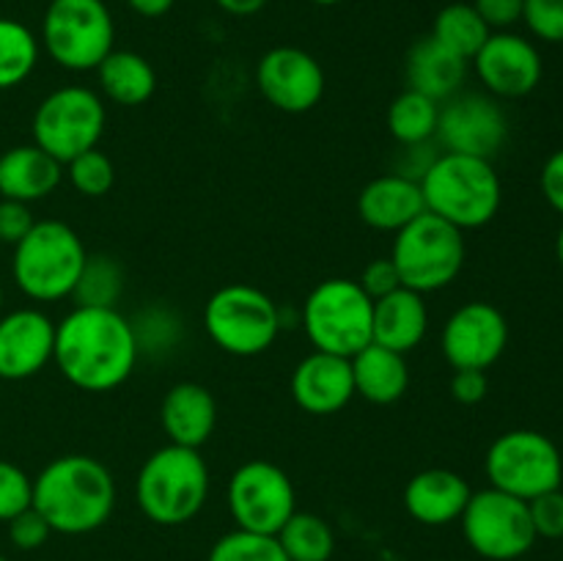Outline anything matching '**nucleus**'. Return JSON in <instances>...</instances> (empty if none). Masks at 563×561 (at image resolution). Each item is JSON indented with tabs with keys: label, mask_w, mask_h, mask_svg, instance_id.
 Masks as SVG:
<instances>
[{
	"label": "nucleus",
	"mask_w": 563,
	"mask_h": 561,
	"mask_svg": "<svg viewBox=\"0 0 563 561\" xmlns=\"http://www.w3.org/2000/svg\"><path fill=\"white\" fill-rule=\"evenodd\" d=\"M311 3H317V6H339L341 0H311Z\"/></svg>",
	"instance_id": "09e8293b"
},
{
	"label": "nucleus",
	"mask_w": 563,
	"mask_h": 561,
	"mask_svg": "<svg viewBox=\"0 0 563 561\" xmlns=\"http://www.w3.org/2000/svg\"><path fill=\"white\" fill-rule=\"evenodd\" d=\"M429 330V308L423 295L399 286L390 295L374 300L372 311V341L388 350L407 352L416 350Z\"/></svg>",
	"instance_id": "5701e85b"
},
{
	"label": "nucleus",
	"mask_w": 563,
	"mask_h": 561,
	"mask_svg": "<svg viewBox=\"0 0 563 561\" xmlns=\"http://www.w3.org/2000/svg\"><path fill=\"white\" fill-rule=\"evenodd\" d=\"M55 322L38 308L0 317V380H31L53 361Z\"/></svg>",
	"instance_id": "a211bd4d"
},
{
	"label": "nucleus",
	"mask_w": 563,
	"mask_h": 561,
	"mask_svg": "<svg viewBox=\"0 0 563 561\" xmlns=\"http://www.w3.org/2000/svg\"><path fill=\"white\" fill-rule=\"evenodd\" d=\"M539 185H542V196L555 212L563 215V148L550 154L542 165V176H539Z\"/></svg>",
	"instance_id": "c03bdc74"
},
{
	"label": "nucleus",
	"mask_w": 563,
	"mask_h": 561,
	"mask_svg": "<svg viewBox=\"0 0 563 561\" xmlns=\"http://www.w3.org/2000/svg\"><path fill=\"white\" fill-rule=\"evenodd\" d=\"M38 64L36 33L20 20L0 16V91L22 86Z\"/></svg>",
	"instance_id": "473e14b6"
},
{
	"label": "nucleus",
	"mask_w": 563,
	"mask_h": 561,
	"mask_svg": "<svg viewBox=\"0 0 563 561\" xmlns=\"http://www.w3.org/2000/svg\"><path fill=\"white\" fill-rule=\"evenodd\" d=\"M427 212L449 220L460 231L493 223L504 204V185L493 160L443 152L421 174Z\"/></svg>",
	"instance_id": "7ed1b4c3"
},
{
	"label": "nucleus",
	"mask_w": 563,
	"mask_h": 561,
	"mask_svg": "<svg viewBox=\"0 0 563 561\" xmlns=\"http://www.w3.org/2000/svg\"><path fill=\"white\" fill-rule=\"evenodd\" d=\"M374 300L357 280L328 278L302 302V330L313 350L352 358L372 344Z\"/></svg>",
	"instance_id": "6e6552de"
},
{
	"label": "nucleus",
	"mask_w": 563,
	"mask_h": 561,
	"mask_svg": "<svg viewBox=\"0 0 563 561\" xmlns=\"http://www.w3.org/2000/svg\"><path fill=\"white\" fill-rule=\"evenodd\" d=\"M434 138L445 152L493 160L509 141V119L489 94H454L440 105Z\"/></svg>",
	"instance_id": "4468645a"
},
{
	"label": "nucleus",
	"mask_w": 563,
	"mask_h": 561,
	"mask_svg": "<svg viewBox=\"0 0 563 561\" xmlns=\"http://www.w3.org/2000/svg\"><path fill=\"white\" fill-rule=\"evenodd\" d=\"M207 561H289V556L280 548L278 537L234 528L212 544Z\"/></svg>",
	"instance_id": "72a5a7b5"
},
{
	"label": "nucleus",
	"mask_w": 563,
	"mask_h": 561,
	"mask_svg": "<svg viewBox=\"0 0 563 561\" xmlns=\"http://www.w3.org/2000/svg\"><path fill=\"white\" fill-rule=\"evenodd\" d=\"M176 0H126L135 14L146 16V20H157V16H165L170 9H174Z\"/></svg>",
	"instance_id": "a18cd8bd"
},
{
	"label": "nucleus",
	"mask_w": 563,
	"mask_h": 561,
	"mask_svg": "<svg viewBox=\"0 0 563 561\" xmlns=\"http://www.w3.org/2000/svg\"><path fill=\"white\" fill-rule=\"evenodd\" d=\"M522 6L526 0H473V9L478 11L489 31H506L522 20Z\"/></svg>",
	"instance_id": "79ce46f5"
},
{
	"label": "nucleus",
	"mask_w": 563,
	"mask_h": 561,
	"mask_svg": "<svg viewBox=\"0 0 563 561\" xmlns=\"http://www.w3.org/2000/svg\"><path fill=\"white\" fill-rule=\"evenodd\" d=\"M509 344V322L504 311L487 300H471L456 308L443 324L440 346L451 369L487 372L500 361Z\"/></svg>",
	"instance_id": "2eb2a0df"
},
{
	"label": "nucleus",
	"mask_w": 563,
	"mask_h": 561,
	"mask_svg": "<svg viewBox=\"0 0 563 561\" xmlns=\"http://www.w3.org/2000/svg\"><path fill=\"white\" fill-rule=\"evenodd\" d=\"M9 539L16 550H38L47 544V539L53 537V528L49 522L38 515L33 506H27L25 512H20L16 517H11L9 522Z\"/></svg>",
	"instance_id": "58836bf2"
},
{
	"label": "nucleus",
	"mask_w": 563,
	"mask_h": 561,
	"mask_svg": "<svg viewBox=\"0 0 563 561\" xmlns=\"http://www.w3.org/2000/svg\"><path fill=\"white\" fill-rule=\"evenodd\" d=\"M33 506V479L20 465L0 460V522Z\"/></svg>",
	"instance_id": "c9c22d12"
},
{
	"label": "nucleus",
	"mask_w": 563,
	"mask_h": 561,
	"mask_svg": "<svg viewBox=\"0 0 563 561\" xmlns=\"http://www.w3.org/2000/svg\"><path fill=\"white\" fill-rule=\"evenodd\" d=\"M278 542L289 561H330L335 553L333 528L313 512H295L278 531Z\"/></svg>",
	"instance_id": "7c9ffc66"
},
{
	"label": "nucleus",
	"mask_w": 563,
	"mask_h": 561,
	"mask_svg": "<svg viewBox=\"0 0 563 561\" xmlns=\"http://www.w3.org/2000/svg\"><path fill=\"white\" fill-rule=\"evenodd\" d=\"M66 176L80 196L99 198L113 187L115 168L108 154L99 152V148H88V152L77 154L75 160L66 163Z\"/></svg>",
	"instance_id": "f704fd0d"
},
{
	"label": "nucleus",
	"mask_w": 563,
	"mask_h": 561,
	"mask_svg": "<svg viewBox=\"0 0 563 561\" xmlns=\"http://www.w3.org/2000/svg\"><path fill=\"white\" fill-rule=\"evenodd\" d=\"M473 490L462 473L449 468H427L407 482L405 509L421 526H451L462 517Z\"/></svg>",
	"instance_id": "aec40b11"
},
{
	"label": "nucleus",
	"mask_w": 563,
	"mask_h": 561,
	"mask_svg": "<svg viewBox=\"0 0 563 561\" xmlns=\"http://www.w3.org/2000/svg\"><path fill=\"white\" fill-rule=\"evenodd\" d=\"M465 542L487 561H517L537 544L528 501L487 487L471 495L460 517Z\"/></svg>",
	"instance_id": "f8f14e48"
},
{
	"label": "nucleus",
	"mask_w": 563,
	"mask_h": 561,
	"mask_svg": "<svg viewBox=\"0 0 563 561\" xmlns=\"http://www.w3.org/2000/svg\"><path fill=\"white\" fill-rule=\"evenodd\" d=\"M473 64L482 86L495 99L528 97L542 82L544 72L537 44L511 31L489 33Z\"/></svg>",
	"instance_id": "dca6fc26"
},
{
	"label": "nucleus",
	"mask_w": 563,
	"mask_h": 561,
	"mask_svg": "<svg viewBox=\"0 0 563 561\" xmlns=\"http://www.w3.org/2000/svg\"><path fill=\"white\" fill-rule=\"evenodd\" d=\"M528 512H531L533 531H537L539 539H563V490L561 487L528 501Z\"/></svg>",
	"instance_id": "4c0bfd02"
},
{
	"label": "nucleus",
	"mask_w": 563,
	"mask_h": 561,
	"mask_svg": "<svg viewBox=\"0 0 563 561\" xmlns=\"http://www.w3.org/2000/svg\"><path fill=\"white\" fill-rule=\"evenodd\" d=\"M115 22L104 0H49L42 47L60 69L91 72L113 53Z\"/></svg>",
	"instance_id": "1a4fd4ad"
},
{
	"label": "nucleus",
	"mask_w": 563,
	"mask_h": 561,
	"mask_svg": "<svg viewBox=\"0 0 563 561\" xmlns=\"http://www.w3.org/2000/svg\"><path fill=\"white\" fill-rule=\"evenodd\" d=\"M126 289V273L119 258L93 253L86 258L71 300L82 308H115Z\"/></svg>",
	"instance_id": "c756f323"
},
{
	"label": "nucleus",
	"mask_w": 563,
	"mask_h": 561,
	"mask_svg": "<svg viewBox=\"0 0 563 561\" xmlns=\"http://www.w3.org/2000/svg\"><path fill=\"white\" fill-rule=\"evenodd\" d=\"M440 121V102L423 97V94L410 91L390 102L388 108V130L401 146H427L434 135H438Z\"/></svg>",
	"instance_id": "cd10ccee"
},
{
	"label": "nucleus",
	"mask_w": 563,
	"mask_h": 561,
	"mask_svg": "<svg viewBox=\"0 0 563 561\" xmlns=\"http://www.w3.org/2000/svg\"><path fill=\"white\" fill-rule=\"evenodd\" d=\"M522 22L542 42L563 44V0H526Z\"/></svg>",
	"instance_id": "e433bc0d"
},
{
	"label": "nucleus",
	"mask_w": 563,
	"mask_h": 561,
	"mask_svg": "<svg viewBox=\"0 0 563 561\" xmlns=\"http://www.w3.org/2000/svg\"><path fill=\"white\" fill-rule=\"evenodd\" d=\"M33 223H36V218H33L27 204L11 201V198H0V242H5V245H16V242L33 229Z\"/></svg>",
	"instance_id": "a19ab883"
},
{
	"label": "nucleus",
	"mask_w": 563,
	"mask_h": 561,
	"mask_svg": "<svg viewBox=\"0 0 563 561\" xmlns=\"http://www.w3.org/2000/svg\"><path fill=\"white\" fill-rule=\"evenodd\" d=\"M53 361L75 388L108 394L130 380L141 355L130 319L119 308L75 306L55 324Z\"/></svg>",
	"instance_id": "f257e3e1"
},
{
	"label": "nucleus",
	"mask_w": 563,
	"mask_h": 561,
	"mask_svg": "<svg viewBox=\"0 0 563 561\" xmlns=\"http://www.w3.org/2000/svg\"><path fill=\"white\" fill-rule=\"evenodd\" d=\"M555 256H559V264L563 267V226L559 229V237H555Z\"/></svg>",
	"instance_id": "de8ad7c7"
},
{
	"label": "nucleus",
	"mask_w": 563,
	"mask_h": 561,
	"mask_svg": "<svg viewBox=\"0 0 563 561\" xmlns=\"http://www.w3.org/2000/svg\"><path fill=\"white\" fill-rule=\"evenodd\" d=\"M489 33L493 31H489L487 22L478 16L473 3H449L445 9L438 11L432 25V36L438 38L443 47H449L451 53L465 58L467 64L476 58V53L484 47Z\"/></svg>",
	"instance_id": "c85d7f7f"
},
{
	"label": "nucleus",
	"mask_w": 563,
	"mask_h": 561,
	"mask_svg": "<svg viewBox=\"0 0 563 561\" xmlns=\"http://www.w3.org/2000/svg\"><path fill=\"white\" fill-rule=\"evenodd\" d=\"M64 165L36 143L14 146L0 154V198L33 204L58 190Z\"/></svg>",
	"instance_id": "b1692460"
},
{
	"label": "nucleus",
	"mask_w": 563,
	"mask_h": 561,
	"mask_svg": "<svg viewBox=\"0 0 563 561\" xmlns=\"http://www.w3.org/2000/svg\"><path fill=\"white\" fill-rule=\"evenodd\" d=\"M465 231L432 212L418 215L410 226L396 231L390 248L401 286L418 295L454 284L465 267Z\"/></svg>",
	"instance_id": "423d86ee"
},
{
	"label": "nucleus",
	"mask_w": 563,
	"mask_h": 561,
	"mask_svg": "<svg viewBox=\"0 0 563 561\" xmlns=\"http://www.w3.org/2000/svg\"><path fill=\"white\" fill-rule=\"evenodd\" d=\"M284 328L273 297L251 284L220 286L203 306V330L214 346L236 358L267 352Z\"/></svg>",
	"instance_id": "0eeeda50"
},
{
	"label": "nucleus",
	"mask_w": 563,
	"mask_h": 561,
	"mask_svg": "<svg viewBox=\"0 0 563 561\" xmlns=\"http://www.w3.org/2000/svg\"><path fill=\"white\" fill-rule=\"evenodd\" d=\"M0 311H3V286H0Z\"/></svg>",
	"instance_id": "8fccbe9b"
},
{
	"label": "nucleus",
	"mask_w": 563,
	"mask_h": 561,
	"mask_svg": "<svg viewBox=\"0 0 563 561\" xmlns=\"http://www.w3.org/2000/svg\"><path fill=\"white\" fill-rule=\"evenodd\" d=\"M104 124L108 113L97 91L86 86L55 88L33 113V143L66 165L77 154L97 148Z\"/></svg>",
	"instance_id": "9b49d317"
},
{
	"label": "nucleus",
	"mask_w": 563,
	"mask_h": 561,
	"mask_svg": "<svg viewBox=\"0 0 563 561\" xmlns=\"http://www.w3.org/2000/svg\"><path fill=\"white\" fill-rule=\"evenodd\" d=\"M93 72H97L99 91L104 94V99L121 108H137L157 91L154 66L132 50H113Z\"/></svg>",
	"instance_id": "bb28decb"
},
{
	"label": "nucleus",
	"mask_w": 563,
	"mask_h": 561,
	"mask_svg": "<svg viewBox=\"0 0 563 561\" xmlns=\"http://www.w3.org/2000/svg\"><path fill=\"white\" fill-rule=\"evenodd\" d=\"M225 504L236 528L278 537L286 520L297 512L295 484L275 462L251 460L231 473Z\"/></svg>",
	"instance_id": "ddd939ff"
},
{
	"label": "nucleus",
	"mask_w": 563,
	"mask_h": 561,
	"mask_svg": "<svg viewBox=\"0 0 563 561\" xmlns=\"http://www.w3.org/2000/svg\"><path fill=\"white\" fill-rule=\"evenodd\" d=\"M423 212L427 204H423L421 182L399 170L372 179L357 196V215L368 229L396 234Z\"/></svg>",
	"instance_id": "4be33fe9"
},
{
	"label": "nucleus",
	"mask_w": 563,
	"mask_h": 561,
	"mask_svg": "<svg viewBox=\"0 0 563 561\" xmlns=\"http://www.w3.org/2000/svg\"><path fill=\"white\" fill-rule=\"evenodd\" d=\"M0 561H9V559H5V556H0Z\"/></svg>",
	"instance_id": "3c124183"
},
{
	"label": "nucleus",
	"mask_w": 563,
	"mask_h": 561,
	"mask_svg": "<svg viewBox=\"0 0 563 561\" xmlns=\"http://www.w3.org/2000/svg\"><path fill=\"white\" fill-rule=\"evenodd\" d=\"M33 509L53 534L80 537L102 528L115 509V479L91 454H64L33 479Z\"/></svg>",
	"instance_id": "f03ea898"
},
{
	"label": "nucleus",
	"mask_w": 563,
	"mask_h": 561,
	"mask_svg": "<svg viewBox=\"0 0 563 561\" xmlns=\"http://www.w3.org/2000/svg\"><path fill=\"white\" fill-rule=\"evenodd\" d=\"M291 399L311 416H333L355 399L350 358L313 350L295 366L289 380Z\"/></svg>",
	"instance_id": "6ab92c4d"
},
{
	"label": "nucleus",
	"mask_w": 563,
	"mask_h": 561,
	"mask_svg": "<svg viewBox=\"0 0 563 561\" xmlns=\"http://www.w3.org/2000/svg\"><path fill=\"white\" fill-rule=\"evenodd\" d=\"M262 97L284 113H308L324 94V72L311 53L300 47H273L256 66Z\"/></svg>",
	"instance_id": "f3484780"
},
{
	"label": "nucleus",
	"mask_w": 563,
	"mask_h": 561,
	"mask_svg": "<svg viewBox=\"0 0 563 561\" xmlns=\"http://www.w3.org/2000/svg\"><path fill=\"white\" fill-rule=\"evenodd\" d=\"M465 75L467 61L451 53L449 47H443L432 33L418 38L410 47V53H407V88L423 94V97L434 99V102L440 105H443L445 99L454 97V94H460Z\"/></svg>",
	"instance_id": "393cba45"
},
{
	"label": "nucleus",
	"mask_w": 563,
	"mask_h": 561,
	"mask_svg": "<svg viewBox=\"0 0 563 561\" xmlns=\"http://www.w3.org/2000/svg\"><path fill=\"white\" fill-rule=\"evenodd\" d=\"M352 380H355V396L372 402V405H394L410 388V369L401 352L388 346L368 344L357 355L350 358Z\"/></svg>",
	"instance_id": "a878e982"
},
{
	"label": "nucleus",
	"mask_w": 563,
	"mask_h": 561,
	"mask_svg": "<svg viewBox=\"0 0 563 561\" xmlns=\"http://www.w3.org/2000/svg\"><path fill=\"white\" fill-rule=\"evenodd\" d=\"M88 253L80 234L60 220H36L14 245L11 273L25 297L58 302L71 297Z\"/></svg>",
	"instance_id": "39448f33"
},
{
	"label": "nucleus",
	"mask_w": 563,
	"mask_h": 561,
	"mask_svg": "<svg viewBox=\"0 0 563 561\" xmlns=\"http://www.w3.org/2000/svg\"><path fill=\"white\" fill-rule=\"evenodd\" d=\"M132 333H135L137 355L148 358H168L185 339V319L176 308L154 302V306L141 308L130 319Z\"/></svg>",
	"instance_id": "2f4dec72"
},
{
	"label": "nucleus",
	"mask_w": 563,
	"mask_h": 561,
	"mask_svg": "<svg viewBox=\"0 0 563 561\" xmlns=\"http://www.w3.org/2000/svg\"><path fill=\"white\" fill-rule=\"evenodd\" d=\"M225 14L231 16H253L269 3V0H214Z\"/></svg>",
	"instance_id": "49530a36"
},
{
	"label": "nucleus",
	"mask_w": 563,
	"mask_h": 561,
	"mask_svg": "<svg viewBox=\"0 0 563 561\" xmlns=\"http://www.w3.org/2000/svg\"><path fill=\"white\" fill-rule=\"evenodd\" d=\"M561 542H563V539H561Z\"/></svg>",
	"instance_id": "603ef678"
},
{
	"label": "nucleus",
	"mask_w": 563,
	"mask_h": 561,
	"mask_svg": "<svg viewBox=\"0 0 563 561\" xmlns=\"http://www.w3.org/2000/svg\"><path fill=\"white\" fill-rule=\"evenodd\" d=\"M357 284H361V289L366 292L372 300H379V297H385V295H390V292L399 289L401 278H399V270H396L394 258L379 256L363 267Z\"/></svg>",
	"instance_id": "ea45409f"
},
{
	"label": "nucleus",
	"mask_w": 563,
	"mask_h": 561,
	"mask_svg": "<svg viewBox=\"0 0 563 561\" xmlns=\"http://www.w3.org/2000/svg\"><path fill=\"white\" fill-rule=\"evenodd\" d=\"M209 498V468L198 449L163 446L135 476V504L157 526H185Z\"/></svg>",
	"instance_id": "20e7f679"
},
{
	"label": "nucleus",
	"mask_w": 563,
	"mask_h": 561,
	"mask_svg": "<svg viewBox=\"0 0 563 561\" xmlns=\"http://www.w3.org/2000/svg\"><path fill=\"white\" fill-rule=\"evenodd\" d=\"M449 388L451 396H454L460 405H478V402L487 399V372H478V369H454Z\"/></svg>",
	"instance_id": "37998d69"
},
{
	"label": "nucleus",
	"mask_w": 563,
	"mask_h": 561,
	"mask_svg": "<svg viewBox=\"0 0 563 561\" xmlns=\"http://www.w3.org/2000/svg\"><path fill=\"white\" fill-rule=\"evenodd\" d=\"M489 487L520 501L561 487L563 457L559 446L537 429H509L498 435L484 457Z\"/></svg>",
	"instance_id": "9d476101"
},
{
	"label": "nucleus",
	"mask_w": 563,
	"mask_h": 561,
	"mask_svg": "<svg viewBox=\"0 0 563 561\" xmlns=\"http://www.w3.org/2000/svg\"><path fill=\"white\" fill-rule=\"evenodd\" d=\"M159 424L168 443L185 449H201L218 427V402L201 383H176L159 405Z\"/></svg>",
	"instance_id": "412c9836"
}]
</instances>
